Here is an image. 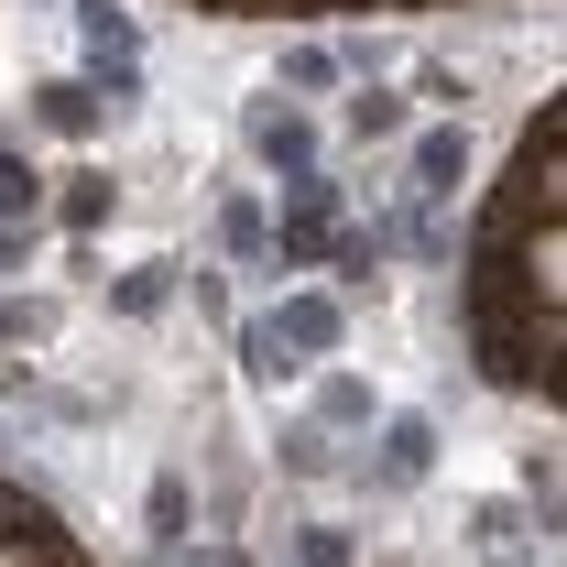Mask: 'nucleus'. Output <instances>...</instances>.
Wrapping results in <instances>:
<instances>
[{
    "label": "nucleus",
    "instance_id": "nucleus-2",
    "mask_svg": "<svg viewBox=\"0 0 567 567\" xmlns=\"http://www.w3.org/2000/svg\"><path fill=\"white\" fill-rule=\"evenodd\" d=\"M251 153H262V164H284V175L306 186V164H317V132H306L295 110H251Z\"/></svg>",
    "mask_w": 567,
    "mask_h": 567
},
{
    "label": "nucleus",
    "instance_id": "nucleus-12",
    "mask_svg": "<svg viewBox=\"0 0 567 567\" xmlns=\"http://www.w3.org/2000/svg\"><path fill=\"white\" fill-rule=\"evenodd\" d=\"M284 470H306V481H328L339 458H328V436H317V425H295V436H284Z\"/></svg>",
    "mask_w": 567,
    "mask_h": 567
},
{
    "label": "nucleus",
    "instance_id": "nucleus-3",
    "mask_svg": "<svg viewBox=\"0 0 567 567\" xmlns=\"http://www.w3.org/2000/svg\"><path fill=\"white\" fill-rule=\"evenodd\" d=\"M284 350H339V295H284Z\"/></svg>",
    "mask_w": 567,
    "mask_h": 567
},
{
    "label": "nucleus",
    "instance_id": "nucleus-1",
    "mask_svg": "<svg viewBox=\"0 0 567 567\" xmlns=\"http://www.w3.org/2000/svg\"><path fill=\"white\" fill-rule=\"evenodd\" d=\"M425 470H436V425H425V415H393V425H382V470H371V481L404 492V481H425Z\"/></svg>",
    "mask_w": 567,
    "mask_h": 567
},
{
    "label": "nucleus",
    "instance_id": "nucleus-10",
    "mask_svg": "<svg viewBox=\"0 0 567 567\" xmlns=\"http://www.w3.org/2000/svg\"><path fill=\"white\" fill-rule=\"evenodd\" d=\"M317 415H328V425H360V415H371V382H350V371H328V393H317Z\"/></svg>",
    "mask_w": 567,
    "mask_h": 567
},
{
    "label": "nucleus",
    "instance_id": "nucleus-6",
    "mask_svg": "<svg viewBox=\"0 0 567 567\" xmlns=\"http://www.w3.org/2000/svg\"><path fill=\"white\" fill-rule=\"evenodd\" d=\"M458 175H470V132H425L415 142V186L425 197H458Z\"/></svg>",
    "mask_w": 567,
    "mask_h": 567
},
{
    "label": "nucleus",
    "instance_id": "nucleus-5",
    "mask_svg": "<svg viewBox=\"0 0 567 567\" xmlns=\"http://www.w3.org/2000/svg\"><path fill=\"white\" fill-rule=\"evenodd\" d=\"M33 121H44V132H66V142H87V132H99V99H87L76 76H55V87H33Z\"/></svg>",
    "mask_w": 567,
    "mask_h": 567
},
{
    "label": "nucleus",
    "instance_id": "nucleus-16",
    "mask_svg": "<svg viewBox=\"0 0 567 567\" xmlns=\"http://www.w3.org/2000/svg\"><path fill=\"white\" fill-rule=\"evenodd\" d=\"M164 274H175V262H142V274L121 284V306H132V317H153V306H164Z\"/></svg>",
    "mask_w": 567,
    "mask_h": 567
},
{
    "label": "nucleus",
    "instance_id": "nucleus-14",
    "mask_svg": "<svg viewBox=\"0 0 567 567\" xmlns=\"http://www.w3.org/2000/svg\"><path fill=\"white\" fill-rule=\"evenodd\" d=\"M218 240H229V251H262V208H251V197H229V208H218Z\"/></svg>",
    "mask_w": 567,
    "mask_h": 567
},
{
    "label": "nucleus",
    "instance_id": "nucleus-19",
    "mask_svg": "<svg viewBox=\"0 0 567 567\" xmlns=\"http://www.w3.org/2000/svg\"><path fill=\"white\" fill-rule=\"evenodd\" d=\"M11 262H22V240H11V218H0V274H11Z\"/></svg>",
    "mask_w": 567,
    "mask_h": 567
},
{
    "label": "nucleus",
    "instance_id": "nucleus-7",
    "mask_svg": "<svg viewBox=\"0 0 567 567\" xmlns=\"http://www.w3.org/2000/svg\"><path fill=\"white\" fill-rule=\"evenodd\" d=\"M470 535H481V557H524V502H481Z\"/></svg>",
    "mask_w": 567,
    "mask_h": 567
},
{
    "label": "nucleus",
    "instance_id": "nucleus-11",
    "mask_svg": "<svg viewBox=\"0 0 567 567\" xmlns=\"http://www.w3.org/2000/svg\"><path fill=\"white\" fill-rule=\"evenodd\" d=\"M110 208H121V197H110V175H76V186H66V229H99Z\"/></svg>",
    "mask_w": 567,
    "mask_h": 567
},
{
    "label": "nucleus",
    "instance_id": "nucleus-4",
    "mask_svg": "<svg viewBox=\"0 0 567 567\" xmlns=\"http://www.w3.org/2000/svg\"><path fill=\"white\" fill-rule=\"evenodd\" d=\"M328 218H339V197H328V186L306 175V186H295V218H284V262H306V251H328Z\"/></svg>",
    "mask_w": 567,
    "mask_h": 567
},
{
    "label": "nucleus",
    "instance_id": "nucleus-9",
    "mask_svg": "<svg viewBox=\"0 0 567 567\" xmlns=\"http://www.w3.org/2000/svg\"><path fill=\"white\" fill-rule=\"evenodd\" d=\"M350 132H360V142L404 132V99H393V87H360V99H350Z\"/></svg>",
    "mask_w": 567,
    "mask_h": 567
},
{
    "label": "nucleus",
    "instance_id": "nucleus-13",
    "mask_svg": "<svg viewBox=\"0 0 567 567\" xmlns=\"http://www.w3.org/2000/svg\"><path fill=\"white\" fill-rule=\"evenodd\" d=\"M33 197H44V175H33L22 153H0V218H11V208H33Z\"/></svg>",
    "mask_w": 567,
    "mask_h": 567
},
{
    "label": "nucleus",
    "instance_id": "nucleus-15",
    "mask_svg": "<svg viewBox=\"0 0 567 567\" xmlns=\"http://www.w3.org/2000/svg\"><path fill=\"white\" fill-rule=\"evenodd\" d=\"M284 76H295V87H328V76H339V55H328V44H295V55H284Z\"/></svg>",
    "mask_w": 567,
    "mask_h": 567
},
{
    "label": "nucleus",
    "instance_id": "nucleus-17",
    "mask_svg": "<svg viewBox=\"0 0 567 567\" xmlns=\"http://www.w3.org/2000/svg\"><path fill=\"white\" fill-rule=\"evenodd\" d=\"M306 567H350V535L339 524H306Z\"/></svg>",
    "mask_w": 567,
    "mask_h": 567
},
{
    "label": "nucleus",
    "instance_id": "nucleus-18",
    "mask_svg": "<svg viewBox=\"0 0 567 567\" xmlns=\"http://www.w3.org/2000/svg\"><path fill=\"white\" fill-rule=\"evenodd\" d=\"M22 328H44V317H22V306H0V339H22Z\"/></svg>",
    "mask_w": 567,
    "mask_h": 567
},
{
    "label": "nucleus",
    "instance_id": "nucleus-8",
    "mask_svg": "<svg viewBox=\"0 0 567 567\" xmlns=\"http://www.w3.org/2000/svg\"><path fill=\"white\" fill-rule=\"evenodd\" d=\"M240 371H251V382H284V371H295V360H284V328H274V317H262V328H240Z\"/></svg>",
    "mask_w": 567,
    "mask_h": 567
}]
</instances>
